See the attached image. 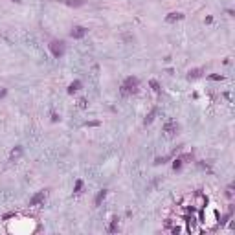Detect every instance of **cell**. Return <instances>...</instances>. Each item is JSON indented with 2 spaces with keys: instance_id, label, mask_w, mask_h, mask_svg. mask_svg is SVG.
Here are the masks:
<instances>
[{
  "instance_id": "obj_1",
  "label": "cell",
  "mask_w": 235,
  "mask_h": 235,
  "mask_svg": "<svg viewBox=\"0 0 235 235\" xmlns=\"http://www.w3.org/2000/svg\"><path fill=\"white\" fill-rule=\"evenodd\" d=\"M138 92V79L136 77H127L125 83L121 85V94L129 96V94H136Z\"/></svg>"
},
{
  "instance_id": "obj_2",
  "label": "cell",
  "mask_w": 235,
  "mask_h": 235,
  "mask_svg": "<svg viewBox=\"0 0 235 235\" xmlns=\"http://www.w3.org/2000/svg\"><path fill=\"white\" fill-rule=\"evenodd\" d=\"M50 50H52L53 57L59 59V57L64 53V42H63V40H52V42H50Z\"/></svg>"
},
{
  "instance_id": "obj_3",
  "label": "cell",
  "mask_w": 235,
  "mask_h": 235,
  "mask_svg": "<svg viewBox=\"0 0 235 235\" xmlns=\"http://www.w3.org/2000/svg\"><path fill=\"white\" fill-rule=\"evenodd\" d=\"M163 132H166L167 136L176 134V132H178V123H176V121H173V120H167V121H166V125H163Z\"/></svg>"
},
{
  "instance_id": "obj_4",
  "label": "cell",
  "mask_w": 235,
  "mask_h": 235,
  "mask_svg": "<svg viewBox=\"0 0 235 235\" xmlns=\"http://www.w3.org/2000/svg\"><path fill=\"white\" fill-rule=\"evenodd\" d=\"M44 198H46V191H39L30 198V206H39L40 202H44Z\"/></svg>"
},
{
  "instance_id": "obj_5",
  "label": "cell",
  "mask_w": 235,
  "mask_h": 235,
  "mask_svg": "<svg viewBox=\"0 0 235 235\" xmlns=\"http://www.w3.org/2000/svg\"><path fill=\"white\" fill-rule=\"evenodd\" d=\"M85 35H86V28H83V26H76L72 30V37L74 39H83Z\"/></svg>"
},
{
  "instance_id": "obj_6",
  "label": "cell",
  "mask_w": 235,
  "mask_h": 235,
  "mask_svg": "<svg viewBox=\"0 0 235 235\" xmlns=\"http://www.w3.org/2000/svg\"><path fill=\"white\" fill-rule=\"evenodd\" d=\"M202 74H204V70H202V68L189 70V72H187V79H198V77H202Z\"/></svg>"
},
{
  "instance_id": "obj_7",
  "label": "cell",
  "mask_w": 235,
  "mask_h": 235,
  "mask_svg": "<svg viewBox=\"0 0 235 235\" xmlns=\"http://www.w3.org/2000/svg\"><path fill=\"white\" fill-rule=\"evenodd\" d=\"M182 18H184V15L178 13V11H173V13H169V15L166 17L167 22H176V20H182Z\"/></svg>"
},
{
  "instance_id": "obj_8",
  "label": "cell",
  "mask_w": 235,
  "mask_h": 235,
  "mask_svg": "<svg viewBox=\"0 0 235 235\" xmlns=\"http://www.w3.org/2000/svg\"><path fill=\"white\" fill-rule=\"evenodd\" d=\"M61 2H64L66 6H72V8H79L85 4V0H61Z\"/></svg>"
},
{
  "instance_id": "obj_9",
  "label": "cell",
  "mask_w": 235,
  "mask_h": 235,
  "mask_svg": "<svg viewBox=\"0 0 235 235\" xmlns=\"http://www.w3.org/2000/svg\"><path fill=\"white\" fill-rule=\"evenodd\" d=\"M79 88H81V81H74L72 85L68 86V94H74V92H77Z\"/></svg>"
},
{
  "instance_id": "obj_10",
  "label": "cell",
  "mask_w": 235,
  "mask_h": 235,
  "mask_svg": "<svg viewBox=\"0 0 235 235\" xmlns=\"http://www.w3.org/2000/svg\"><path fill=\"white\" fill-rule=\"evenodd\" d=\"M105 195H107V191H105V189H103V191H99V193H98V197H96V200H94V204H96V206H99V204H101V200L105 198Z\"/></svg>"
},
{
  "instance_id": "obj_11",
  "label": "cell",
  "mask_w": 235,
  "mask_h": 235,
  "mask_svg": "<svg viewBox=\"0 0 235 235\" xmlns=\"http://www.w3.org/2000/svg\"><path fill=\"white\" fill-rule=\"evenodd\" d=\"M20 154H22V147H15V149L11 151V160H17Z\"/></svg>"
},
{
  "instance_id": "obj_12",
  "label": "cell",
  "mask_w": 235,
  "mask_h": 235,
  "mask_svg": "<svg viewBox=\"0 0 235 235\" xmlns=\"http://www.w3.org/2000/svg\"><path fill=\"white\" fill-rule=\"evenodd\" d=\"M108 231H110V233H114V231H118V219H114V221H112V224L108 226Z\"/></svg>"
},
{
  "instance_id": "obj_13",
  "label": "cell",
  "mask_w": 235,
  "mask_h": 235,
  "mask_svg": "<svg viewBox=\"0 0 235 235\" xmlns=\"http://www.w3.org/2000/svg\"><path fill=\"white\" fill-rule=\"evenodd\" d=\"M154 114H156V110H151V114L145 118V125H149V123H153V120H154Z\"/></svg>"
},
{
  "instance_id": "obj_14",
  "label": "cell",
  "mask_w": 235,
  "mask_h": 235,
  "mask_svg": "<svg viewBox=\"0 0 235 235\" xmlns=\"http://www.w3.org/2000/svg\"><path fill=\"white\" fill-rule=\"evenodd\" d=\"M180 167H182V160H180V158H176V160L173 162V169H175V171H178Z\"/></svg>"
},
{
  "instance_id": "obj_15",
  "label": "cell",
  "mask_w": 235,
  "mask_h": 235,
  "mask_svg": "<svg viewBox=\"0 0 235 235\" xmlns=\"http://www.w3.org/2000/svg\"><path fill=\"white\" fill-rule=\"evenodd\" d=\"M81 189H83V180H77V182H76V187H74V191H76V193H81Z\"/></svg>"
},
{
  "instance_id": "obj_16",
  "label": "cell",
  "mask_w": 235,
  "mask_h": 235,
  "mask_svg": "<svg viewBox=\"0 0 235 235\" xmlns=\"http://www.w3.org/2000/svg\"><path fill=\"white\" fill-rule=\"evenodd\" d=\"M151 88H153L154 92H160V85H158L156 81H151Z\"/></svg>"
},
{
  "instance_id": "obj_17",
  "label": "cell",
  "mask_w": 235,
  "mask_h": 235,
  "mask_svg": "<svg viewBox=\"0 0 235 235\" xmlns=\"http://www.w3.org/2000/svg\"><path fill=\"white\" fill-rule=\"evenodd\" d=\"M180 160L182 162H187V160H193V154L189 153V154H184V156H180Z\"/></svg>"
},
{
  "instance_id": "obj_18",
  "label": "cell",
  "mask_w": 235,
  "mask_h": 235,
  "mask_svg": "<svg viewBox=\"0 0 235 235\" xmlns=\"http://www.w3.org/2000/svg\"><path fill=\"white\" fill-rule=\"evenodd\" d=\"M209 79H213V81H222V76H219V74H213V76H209Z\"/></svg>"
},
{
  "instance_id": "obj_19",
  "label": "cell",
  "mask_w": 235,
  "mask_h": 235,
  "mask_svg": "<svg viewBox=\"0 0 235 235\" xmlns=\"http://www.w3.org/2000/svg\"><path fill=\"white\" fill-rule=\"evenodd\" d=\"M6 94H8V90H6V88H0V99H2V98H6Z\"/></svg>"
},
{
  "instance_id": "obj_20",
  "label": "cell",
  "mask_w": 235,
  "mask_h": 235,
  "mask_svg": "<svg viewBox=\"0 0 235 235\" xmlns=\"http://www.w3.org/2000/svg\"><path fill=\"white\" fill-rule=\"evenodd\" d=\"M99 125V121H88L86 123V127H98Z\"/></svg>"
},
{
  "instance_id": "obj_21",
  "label": "cell",
  "mask_w": 235,
  "mask_h": 235,
  "mask_svg": "<svg viewBox=\"0 0 235 235\" xmlns=\"http://www.w3.org/2000/svg\"><path fill=\"white\" fill-rule=\"evenodd\" d=\"M226 195H228V197H231V195H233V187H231V185H228V189H226Z\"/></svg>"
},
{
  "instance_id": "obj_22",
  "label": "cell",
  "mask_w": 235,
  "mask_h": 235,
  "mask_svg": "<svg viewBox=\"0 0 235 235\" xmlns=\"http://www.w3.org/2000/svg\"><path fill=\"white\" fill-rule=\"evenodd\" d=\"M79 107H81V108H86V99H79Z\"/></svg>"
},
{
  "instance_id": "obj_23",
  "label": "cell",
  "mask_w": 235,
  "mask_h": 235,
  "mask_svg": "<svg viewBox=\"0 0 235 235\" xmlns=\"http://www.w3.org/2000/svg\"><path fill=\"white\" fill-rule=\"evenodd\" d=\"M52 121H59V116L55 112H52Z\"/></svg>"
},
{
  "instance_id": "obj_24",
  "label": "cell",
  "mask_w": 235,
  "mask_h": 235,
  "mask_svg": "<svg viewBox=\"0 0 235 235\" xmlns=\"http://www.w3.org/2000/svg\"><path fill=\"white\" fill-rule=\"evenodd\" d=\"M13 2H20V0H13Z\"/></svg>"
}]
</instances>
